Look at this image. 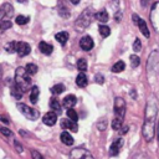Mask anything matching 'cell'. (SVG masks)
I'll return each instance as SVG.
<instances>
[{"instance_id": "836d02e7", "label": "cell", "mask_w": 159, "mask_h": 159, "mask_svg": "<svg viewBox=\"0 0 159 159\" xmlns=\"http://www.w3.org/2000/svg\"><path fill=\"white\" fill-rule=\"evenodd\" d=\"M97 128L99 130H104L107 128V119L106 118H101L98 122H97Z\"/></svg>"}, {"instance_id": "d4e9b609", "label": "cell", "mask_w": 159, "mask_h": 159, "mask_svg": "<svg viewBox=\"0 0 159 159\" xmlns=\"http://www.w3.org/2000/svg\"><path fill=\"white\" fill-rule=\"evenodd\" d=\"M30 21V17L29 16H25V15H17L16 17H15V22L17 24V25H26L27 22Z\"/></svg>"}, {"instance_id": "74e56055", "label": "cell", "mask_w": 159, "mask_h": 159, "mask_svg": "<svg viewBox=\"0 0 159 159\" xmlns=\"http://www.w3.org/2000/svg\"><path fill=\"white\" fill-rule=\"evenodd\" d=\"M94 81H96L98 84H102V83L104 82V78H103V76H102V75H99V73H98V75H96Z\"/></svg>"}, {"instance_id": "3957f363", "label": "cell", "mask_w": 159, "mask_h": 159, "mask_svg": "<svg viewBox=\"0 0 159 159\" xmlns=\"http://www.w3.org/2000/svg\"><path fill=\"white\" fill-rule=\"evenodd\" d=\"M15 83H16L24 92L27 91V89L31 87V84H32L31 77H30V75L26 72V70H25L24 67H17V68H16V71H15Z\"/></svg>"}, {"instance_id": "7a4b0ae2", "label": "cell", "mask_w": 159, "mask_h": 159, "mask_svg": "<svg viewBox=\"0 0 159 159\" xmlns=\"http://www.w3.org/2000/svg\"><path fill=\"white\" fill-rule=\"evenodd\" d=\"M14 16V7L11 4L5 2L0 6V30H7L11 27V17Z\"/></svg>"}, {"instance_id": "5b68a950", "label": "cell", "mask_w": 159, "mask_h": 159, "mask_svg": "<svg viewBox=\"0 0 159 159\" xmlns=\"http://www.w3.org/2000/svg\"><path fill=\"white\" fill-rule=\"evenodd\" d=\"M17 109H19L27 119H30V120H36V119L39 118V112H37L36 109H34V108L26 106L25 103H19V104H17Z\"/></svg>"}, {"instance_id": "bcb514c9", "label": "cell", "mask_w": 159, "mask_h": 159, "mask_svg": "<svg viewBox=\"0 0 159 159\" xmlns=\"http://www.w3.org/2000/svg\"><path fill=\"white\" fill-rule=\"evenodd\" d=\"M16 1H17V2H26L27 0H16Z\"/></svg>"}, {"instance_id": "484cf974", "label": "cell", "mask_w": 159, "mask_h": 159, "mask_svg": "<svg viewBox=\"0 0 159 159\" xmlns=\"http://www.w3.org/2000/svg\"><path fill=\"white\" fill-rule=\"evenodd\" d=\"M98 31H99V34H101L102 37H108L111 35V29L107 25H99Z\"/></svg>"}, {"instance_id": "4fadbf2b", "label": "cell", "mask_w": 159, "mask_h": 159, "mask_svg": "<svg viewBox=\"0 0 159 159\" xmlns=\"http://www.w3.org/2000/svg\"><path fill=\"white\" fill-rule=\"evenodd\" d=\"M31 51V47L29 43L26 42H17V48H16V52L20 57H24V56H27Z\"/></svg>"}, {"instance_id": "2e32d148", "label": "cell", "mask_w": 159, "mask_h": 159, "mask_svg": "<svg viewBox=\"0 0 159 159\" xmlns=\"http://www.w3.org/2000/svg\"><path fill=\"white\" fill-rule=\"evenodd\" d=\"M10 92H11V94H12V97L15 98V99H21L22 98V94H24V91L14 82V84L10 87Z\"/></svg>"}, {"instance_id": "8fae6325", "label": "cell", "mask_w": 159, "mask_h": 159, "mask_svg": "<svg viewBox=\"0 0 159 159\" xmlns=\"http://www.w3.org/2000/svg\"><path fill=\"white\" fill-rule=\"evenodd\" d=\"M93 45H94V43H93L92 37L88 36V35H84V36L80 40V46H81V48L84 50V51L92 50V48H93Z\"/></svg>"}, {"instance_id": "30bf717a", "label": "cell", "mask_w": 159, "mask_h": 159, "mask_svg": "<svg viewBox=\"0 0 159 159\" xmlns=\"http://www.w3.org/2000/svg\"><path fill=\"white\" fill-rule=\"evenodd\" d=\"M123 145H124V140H123L122 138L116 139V140L112 143L111 148H109V154H111L112 157H117V155L119 154V152L122 150Z\"/></svg>"}, {"instance_id": "e575fe53", "label": "cell", "mask_w": 159, "mask_h": 159, "mask_svg": "<svg viewBox=\"0 0 159 159\" xmlns=\"http://www.w3.org/2000/svg\"><path fill=\"white\" fill-rule=\"evenodd\" d=\"M133 50H134V52H138V51L142 50V42H140L139 39H135L134 40V42H133Z\"/></svg>"}, {"instance_id": "9a60e30c", "label": "cell", "mask_w": 159, "mask_h": 159, "mask_svg": "<svg viewBox=\"0 0 159 159\" xmlns=\"http://www.w3.org/2000/svg\"><path fill=\"white\" fill-rule=\"evenodd\" d=\"M76 102H77V98H76L73 94H68V96H66V97L63 98L62 106L68 109V108H72V107L76 104Z\"/></svg>"}, {"instance_id": "f6af8a7d", "label": "cell", "mask_w": 159, "mask_h": 159, "mask_svg": "<svg viewBox=\"0 0 159 159\" xmlns=\"http://www.w3.org/2000/svg\"><path fill=\"white\" fill-rule=\"evenodd\" d=\"M148 1H149V0H142V4H143V6H145V5L148 4Z\"/></svg>"}, {"instance_id": "7c38bea8", "label": "cell", "mask_w": 159, "mask_h": 159, "mask_svg": "<svg viewBox=\"0 0 159 159\" xmlns=\"http://www.w3.org/2000/svg\"><path fill=\"white\" fill-rule=\"evenodd\" d=\"M42 122H43V124H46V125H48V127H52V125H55V123L57 122V114L55 113V112H47V113H45V116L42 117Z\"/></svg>"}, {"instance_id": "52a82bcc", "label": "cell", "mask_w": 159, "mask_h": 159, "mask_svg": "<svg viewBox=\"0 0 159 159\" xmlns=\"http://www.w3.org/2000/svg\"><path fill=\"white\" fill-rule=\"evenodd\" d=\"M70 159H94L91 152L84 148H75L70 153Z\"/></svg>"}, {"instance_id": "5bb4252c", "label": "cell", "mask_w": 159, "mask_h": 159, "mask_svg": "<svg viewBox=\"0 0 159 159\" xmlns=\"http://www.w3.org/2000/svg\"><path fill=\"white\" fill-rule=\"evenodd\" d=\"M61 127H62L63 129H71L72 132H77V130H78L76 122H73V120H71V119H68V118L61 120Z\"/></svg>"}, {"instance_id": "9c48e42d", "label": "cell", "mask_w": 159, "mask_h": 159, "mask_svg": "<svg viewBox=\"0 0 159 159\" xmlns=\"http://www.w3.org/2000/svg\"><path fill=\"white\" fill-rule=\"evenodd\" d=\"M132 20L134 21V24L139 27V30H140V32L147 37V39H149V30H148V26H147V24H145V21L143 20V19H140L137 14H133L132 15Z\"/></svg>"}, {"instance_id": "d590c367", "label": "cell", "mask_w": 159, "mask_h": 159, "mask_svg": "<svg viewBox=\"0 0 159 159\" xmlns=\"http://www.w3.org/2000/svg\"><path fill=\"white\" fill-rule=\"evenodd\" d=\"M0 133H1L4 137H6V138H9V137L12 135V132H11L10 129L5 128V127H0Z\"/></svg>"}, {"instance_id": "f546056e", "label": "cell", "mask_w": 159, "mask_h": 159, "mask_svg": "<svg viewBox=\"0 0 159 159\" xmlns=\"http://www.w3.org/2000/svg\"><path fill=\"white\" fill-rule=\"evenodd\" d=\"M25 70H26V72L31 76V75H35L36 72H37V66L36 65H34V63H27L26 65V67H25Z\"/></svg>"}, {"instance_id": "f35d334b", "label": "cell", "mask_w": 159, "mask_h": 159, "mask_svg": "<svg viewBox=\"0 0 159 159\" xmlns=\"http://www.w3.org/2000/svg\"><path fill=\"white\" fill-rule=\"evenodd\" d=\"M14 145H15V148L17 149V152H19V153H22V147H21V144H20L17 140H15V142H14Z\"/></svg>"}, {"instance_id": "cb8c5ba5", "label": "cell", "mask_w": 159, "mask_h": 159, "mask_svg": "<svg viewBox=\"0 0 159 159\" xmlns=\"http://www.w3.org/2000/svg\"><path fill=\"white\" fill-rule=\"evenodd\" d=\"M124 68H125V63H124L123 61H118V62H116V63L112 66L111 71H112V72L118 73V72H122Z\"/></svg>"}, {"instance_id": "c3c4849f", "label": "cell", "mask_w": 159, "mask_h": 159, "mask_svg": "<svg viewBox=\"0 0 159 159\" xmlns=\"http://www.w3.org/2000/svg\"><path fill=\"white\" fill-rule=\"evenodd\" d=\"M158 142H159V123H158Z\"/></svg>"}, {"instance_id": "4316f807", "label": "cell", "mask_w": 159, "mask_h": 159, "mask_svg": "<svg viewBox=\"0 0 159 159\" xmlns=\"http://www.w3.org/2000/svg\"><path fill=\"white\" fill-rule=\"evenodd\" d=\"M123 125V119L122 118H118V117H114L113 120H112V128L114 130H119Z\"/></svg>"}, {"instance_id": "8d00e7d4", "label": "cell", "mask_w": 159, "mask_h": 159, "mask_svg": "<svg viewBox=\"0 0 159 159\" xmlns=\"http://www.w3.org/2000/svg\"><path fill=\"white\" fill-rule=\"evenodd\" d=\"M31 157H32V159H43L42 155L36 150H31Z\"/></svg>"}, {"instance_id": "ba28073f", "label": "cell", "mask_w": 159, "mask_h": 159, "mask_svg": "<svg viewBox=\"0 0 159 159\" xmlns=\"http://www.w3.org/2000/svg\"><path fill=\"white\" fill-rule=\"evenodd\" d=\"M113 111H114V117L122 118L124 119V113H125V102L123 98L117 97L114 99V106H113Z\"/></svg>"}, {"instance_id": "ab89813d", "label": "cell", "mask_w": 159, "mask_h": 159, "mask_svg": "<svg viewBox=\"0 0 159 159\" xmlns=\"http://www.w3.org/2000/svg\"><path fill=\"white\" fill-rule=\"evenodd\" d=\"M0 120H1V122H4L5 124H9V118H7V117H5V116H2V114H0Z\"/></svg>"}, {"instance_id": "d6a6232c", "label": "cell", "mask_w": 159, "mask_h": 159, "mask_svg": "<svg viewBox=\"0 0 159 159\" xmlns=\"http://www.w3.org/2000/svg\"><path fill=\"white\" fill-rule=\"evenodd\" d=\"M129 60H130L132 67H138V66H139V63H140V60H139V57H138L137 55H130Z\"/></svg>"}, {"instance_id": "7402d4cb", "label": "cell", "mask_w": 159, "mask_h": 159, "mask_svg": "<svg viewBox=\"0 0 159 159\" xmlns=\"http://www.w3.org/2000/svg\"><path fill=\"white\" fill-rule=\"evenodd\" d=\"M76 83H77V86H78V87H86V86H87V83H88L87 76H86L83 72H81V73L77 76V78H76Z\"/></svg>"}, {"instance_id": "83f0119b", "label": "cell", "mask_w": 159, "mask_h": 159, "mask_svg": "<svg viewBox=\"0 0 159 159\" xmlns=\"http://www.w3.org/2000/svg\"><path fill=\"white\" fill-rule=\"evenodd\" d=\"M67 117H68V119H71L73 122H77V119H78V114L73 108H68L67 109Z\"/></svg>"}, {"instance_id": "4dcf8cb0", "label": "cell", "mask_w": 159, "mask_h": 159, "mask_svg": "<svg viewBox=\"0 0 159 159\" xmlns=\"http://www.w3.org/2000/svg\"><path fill=\"white\" fill-rule=\"evenodd\" d=\"M63 91H65V86H63V84H61V83L55 84V86L51 88V92H52L53 94H60V93H62Z\"/></svg>"}, {"instance_id": "ffe728a7", "label": "cell", "mask_w": 159, "mask_h": 159, "mask_svg": "<svg viewBox=\"0 0 159 159\" xmlns=\"http://www.w3.org/2000/svg\"><path fill=\"white\" fill-rule=\"evenodd\" d=\"M50 108L55 113H60L61 112V106H60V102H58V99L56 97H52L50 99Z\"/></svg>"}, {"instance_id": "60d3db41", "label": "cell", "mask_w": 159, "mask_h": 159, "mask_svg": "<svg viewBox=\"0 0 159 159\" xmlns=\"http://www.w3.org/2000/svg\"><path fill=\"white\" fill-rule=\"evenodd\" d=\"M119 130H120V134H125V133L128 132V127H127V125H125V127L122 125V128H120Z\"/></svg>"}, {"instance_id": "1f68e13d", "label": "cell", "mask_w": 159, "mask_h": 159, "mask_svg": "<svg viewBox=\"0 0 159 159\" xmlns=\"http://www.w3.org/2000/svg\"><path fill=\"white\" fill-rule=\"evenodd\" d=\"M77 68H78L81 72H84V71L87 70V62H86V60L80 58V60L77 61Z\"/></svg>"}, {"instance_id": "277c9868", "label": "cell", "mask_w": 159, "mask_h": 159, "mask_svg": "<svg viewBox=\"0 0 159 159\" xmlns=\"http://www.w3.org/2000/svg\"><path fill=\"white\" fill-rule=\"evenodd\" d=\"M93 17H94V11H93V9H92V7H87V9H84V10L82 11V14L80 15V17L77 19L76 26H77L80 30L86 29V27H88V26L91 25Z\"/></svg>"}, {"instance_id": "ee69618b", "label": "cell", "mask_w": 159, "mask_h": 159, "mask_svg": "<svg viewBox=\"0 0 159 159\" xmlns=\"http://www.w3.org/2000/svg\"><path fill=\"white\" fill-rule=\"evenodd\" d=\"M70 1H71V2L73 4V5H77V4H78V2L81 1V0H70Z\"/></svg>"}, {"instance_id": "7bdbcfd3", "label": "cell", "mask_w": 159, "mask_h": 159, "mask_svg": "<svg viewBox=\"0 0 159 159\" xmlns=\"http://www.w3.org/2000/svg\"><path fill=\"white\" fill-rule=\"evenodd\" d=\"M130 97H132V98H137V94H135V91H133V89L130 91Z\"/></svg>"}, {"instance_id": "6da1fadb", "label": "cell", "mask_w": 159, "mask_h": 159, "mask_svg": "<svg viewBox=\"0 0 159 159\" xmlns=\"http://www.w3.org/2000/svg\"><path fill=\"white\" fill-rule=\"evenodd\" d=\"M157 113H158V107L154 99H150L147 103L145 107V117H144V124L142 129V134L145 142H150L154 138V132H155V119H157Z\"/></svg>"}, {"instance_id": "f1b7e54d", "label": "cell", "mask_w": 159, "mask_h": 159, "mask_svg": "<svg viewBox=\"0 0 159 159\" xmlns=\"http://www.w3.org/2000/svg\"><path fill=\"white\" fill-rule=\"evenodd\" d=\"M16 48H17V42H16V41H11V42H9V43L5 46V50H6L7 52H10V53L16 52Z\"/></svg>"}, {"instance_id": "b9f144b4", "label": "cell", "mask_w": 159, "mask_h": 159, "mask_svg": "<svg viewBox=\"0 0 159 159\" xmlns=\"http://www.w3.org/2000/svg\"><path fill=\"white\" fill-rule=\"evenodd\" d=\"M116 15H117V16H116V20H117V21H119V20H120V17H122V12H120V11H118Z\"/></svg>"}, {"instance_id": "8992f818", "label": "cell", "mask_w": 159, "mask_h": 159, "mask_svg": "<svg viewBox=\"0 0 159 159\" xmlns=\"http://www.w3.org/2000/svg\"><path fill=\"white\" fill-rule=\"evenodd\" d=\"M150 22L153 29L159 32V1H155L150 9Z\"/></svg>"}, {"instance_id": "ac0fdd59", "label": "cell", "mask_w": 159, "mask_h": 159, "mask_svg": "<svg viewBox=\"0 0 159 159\" xmlns=\"http://www.w3.org/2000/svg\"><path fill=\"white\" fill-rule=\"evenodd\" d=\"M60 139H61V142H62L63 144H66V145H68V147L73 144V138H72V135H71L68 132H62L61 135H60Z\"/></svg>"}, {"instance_id": "7dc6e473", "label": "cell", "mask_w": 159, "mask_h": 159, "mask_svg": "<svg viewBox=\"0 0 159 159\" xmlns=\"http://www.w3.org/2000/svg\"><path fill=\"white\" fill-rule=\"evenodd\" d=\"M1 77H2V70H1V67H0V80H1Z\"/></svg>"}, {"instance_id": "e0dca14e", "label": "cell", "mask_w": 159, "mask_h": 159, "mask_svg": "<svg viewBox=\"0 0 159 159\" xmlns=\"http://www.w3.org/2000/svg\"><path fill=\"white\" fill-rule=\"evenodd\" d=\"M39 48H40V51H41L43 55H51L52 51H53L52 45H50V43H47V42H45V41H41V42H40Z\"/></svg>"}, {"instance_id": "44dd1931", "label": "cell", "mask_w": 159, "mask_h": 159, "mask_svg": "<svg viewBox=\"0 0 159 159\" xmlns=\"http://www.w3.org/2000/svg\"><path fill=\"white\" fill-rule=\"evenodd\" d=\"M39 94H40L39 87H37V86H34V87L31 88V92H30V102L35 104V103L39 101Z\"/></svg>"}, {"instance_id": "d6986e66", "label": "cell", "mask_w": 159, "mask_h": 159, "mask_svg": "<svg viewBox=\"0 0 159 159\" xmlns=\"http://www.w3.org/2000/svg\"><path fill=\"white\" fill-rule=\"evenodd\" d=\"M94 19L98 20L99 22H107L109 16H108V12L106 10H99V11H97L94 14Z\"/></svg>"}, {"instance_id": "603a6c76", "label": "cell", "mask_w": 159, "mask_h": 159, "mask_svg": "<svg viewBox=\"0 0 159 159\" xmlns=\"http://www.w3.org/2000/svg\"><path fill=\"white\" fill-rule=\"evenodd\" d=\"M55 39H56L60 43H66L67 40H68V32H66V31L57 32V34L55 35Z\"/></svg>"}]
</instances>
